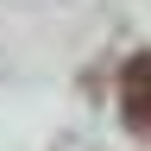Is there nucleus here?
Listing matches in <instances>:
<instances>
[{"label": "nucleus", "mask_w": 151, "mask_h": 151, "mask_svg": "<svg viewBox=\"0 0 151 151\" xmlns=\"http://www.w3.org/2000/svg\"><path fill=\"white\" fill-rule=\"evenodd\" d=\"M120 120L151 139V50H139L120 76Z\"/></svg>", "instance_id": "f257e3e1"}]
</instances>
